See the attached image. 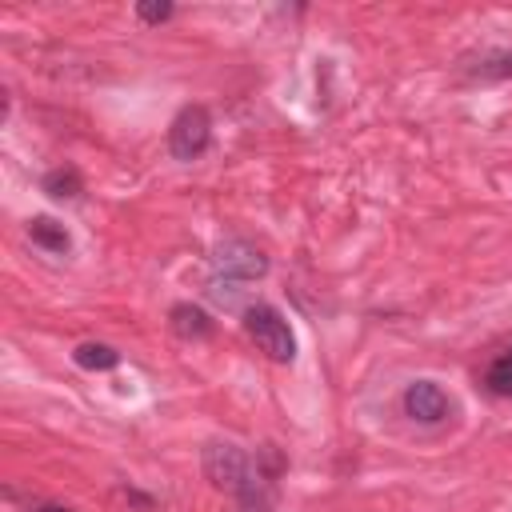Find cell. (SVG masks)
Masks as SVG:
<instances>
[{
    "label": "cell",
    "instance_id": "6da1fadb",
    "mask_svg": "<svg viewBox=\"0 0 512 512\" xmlns=\"http://www.w3.org/2000/svg\"><path fill=\"white\" fill-rule=\"evenodd\" d=\"M204 476L212 480V488L236 500V512H272V472L244 456V448L212 440L204 448Z\"/></svg>",
    "mask_w": 512,
    "mask_h": 512
},
{
    "label": "cell",
    "instance_id": "7a4b0ae2",
    "mask_svg": "<svg viewBox=\"0 0 512 512\" xmlns=\"http://www.w3.org/2000/svg\"><path fill=\"white\" fill-rule=\"evenodd\" d=\"M244 332L256 340V348L276 360V364H292L296 360V336L288 328V320L272 308V304H252L244 308Z\"/></svg>",
    "mask_w": 512,
    "mask_h": 512
},
{
    "label": "cell",
    "instance_id": "3957f363",
    "mask_svg": "<svg viewBox=\"0 0 512 512\" xmlns=\"http://www.w3.org/2000/svg\"><path fill=\"white\" fill-rule=\"evenodd\" d=\"M208 144H212V120H208V108H200V104H188V108H180L176 112V120H172V128H168V152L176 156V160H200L204 152H208Z\"/></svg>",
    "mask_w": 512,
    "mask_h": 512
},
{
    "label": "cell",
    "instance_id": "277c9868",
    "mask_svg": "<svg viewBox=\"0 0 512 512\" xmlns=\"http://www.w3.org/2000/svg\"><path fill=\"white\" fill-rule=\"evenodd\" d=\"M212 268H216V276H228V280H240L244 284V280H260L268 272V256L256 244L232 236V240H220L216 244Z\"/></svg>",
    "mask_w": 512,
    "mask_h": 512
},
{
    "label": "cell",
    "instance_id": "5b68a950",
    "mask_svg": "<svg viewBox=\"0 0 512 512\" xmlns=\"http://www.w3.org/2000/svg\"><path fill=\"white\" fill-rule=\"evenodd\" d=\"M400 404H404V416H412L416 424H440L452 412V400L436 380H412L404 388Z\"/></svg>",
    "mask_w": 512,
    "mask_h": 512
},
{
    "label": "cell",
    "instance_id": "8992f818",
    "mask_svg": "<svg viewBox=\"0 0 512 512\" xmlns=\"http://www.w3.org/2000/svg\"><path fill=\"white\" fill-rule=\"evenodd\" d=\"M28 236H32L36 248H44V252H52V256H64V252L72 248L68 228H64L60 220H52V216H32V220H28Z\"/></svg>",
    "mask_w": 512,
    "mask_h": 512
},
{
    "label": "cell",
    "instance_id": "52a82bcc",
    "mask_svg": "<svg viewBox=\"0 0 512 512\" xmlns=\"http://www.w3.org/2000/svg\"><path fill=\"white\" fill-rule=\"evenodd\" d=\"M168 324H172V332H176L180 340H208V336H212V320H208V312L196 308V304H176V308L168 312Z\"/></svg>",
    "mask_w": 512,
    "mask_h": 512
},
{
    "label": "cell",
    "instance_id": "ba28073f",
    "mask_svg": "<svg viewBox=\"0 0 512 512\" xmlns=\"http://www.w3.org/2000/svg\"><path fill=\"white\" fill-rule=\"evenodd\" d=\"M464 72L476 76V80H508L512 76V52L508 48H492V52L476 56L472 64H464Z\"/></svg>",
    "mask_w": 512,
    "mask_h": 512
},
{
    "label": "cell",
    "instance_id": "9c48e42d",
    "mask_svg": "<svg viewBox=\"0 0 512 512\" xmlns=\"http://www.w3.org/2000/svg\"><path fill=\"white\" fill-rule=\"evenodd\" d=\"M44 192H48L52 200H76V196L84 192V180H80V172H76L72 164H64V168H52V172L44 176Z\"/></svg>",
    "mask_w": 512,
    "mask_h": 512
},
{
    "label": "cell",
    "instance_id": "30bf717a",
    "mask_svg": "<svg viewBox=\"0 0 512 512\" xmlns=\"http://www.w3.org/2000/svg\"><path fill=\"white\" fill-rule=\"evenodd\" d=\"M72 360H76L80 368H88V372H108V368L120 364V352H116L112 344H80V348L72 352Z\"/></svg>",
    "mask_w": 512,
    "mask_h": 512
},
{
    "label": "cell",
    "instance_id": "8fae6325",
    "mask_svg": "<svg viewBox=\"0 0 512 512\" xmlns=\"http://www.w3.org/2000/svg\"><path fill=\"white\" fill-rule=\"evenodd\" d=\"M484 384H488V392H492V396H512V348L488 364Z\"/></svg>",
    "mask_w": 512,
    "mask_h": 512
},
{
    "label": "cell",
    "instance_id": "7c38bea8",
    "mask_svg": "<svg viewBox=\"0 0 512 512\" xmlns=\"http://www.w3.org/2000/svg\"><path fill=\"white\" fill-rule=\"evenodd\" d=\"M208 296L224 308H240V280H228V276H212L208 280Z\"/></svg>",
    "mask_w": 512,
    "mask_h": 512
},
{
    "label": "cell",
    "instance_id": "4fadbf2b",
    "mask_svg": "<svg viewBox=\"0 0 512 512\" xmlns=\"http://www.w3.org/2000/svg\"><path fill=\"white\" fill-rule=\"evenodd\" d=\"M136 16L144 24H164L172 16V4H136Z\"/></svg>",
    "mask_w": 512,
    "mask_h": 512
},
{
    "label": "cell",
    "instance_id": "5bb4252c",
    "mask_svg": "<svg viewBox=\"0 0 512 512\" xmlns=\"http://www.w3.org/2000/svg\"><path fill=\"white\" fill-rule=\"evenodd\" d=\"M28 512H72L64 504H40V500H28Z\"/></svg>",
    "mask_w": 512,
    "mask_h": 512
}]
</instances>
